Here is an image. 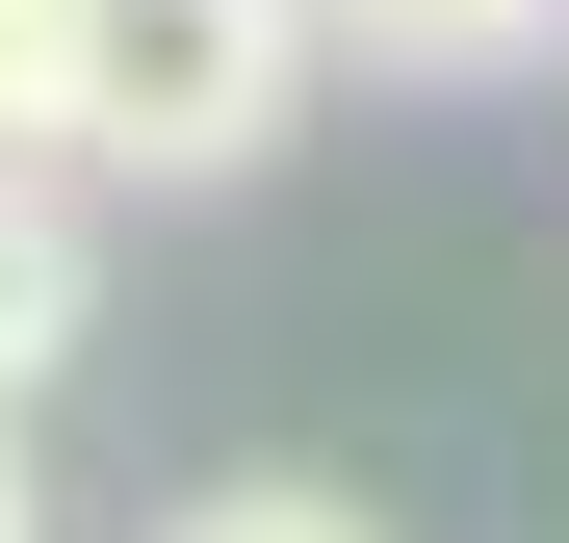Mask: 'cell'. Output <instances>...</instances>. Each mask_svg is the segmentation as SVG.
<instances>
[{"label": "cell", "instance_id": "6da1fadb", "mask_svg": "<svg viewBox=\"0 0 569 543\" xmlns=\"http://www.w3.org/2000/svg\"><path fill=\"white\" fill-rule=\"evenodd\" d=\"M311 0H78L52 27V181H156V208H208V181H259L284 130H311Z\"/></svg>", "mask_w": 569, "mask_h": 543}, {"label": "cell", "instance_id": "7a4b0ae2", "mask_svg": "<svg viewBox=\"0 0 569 543\" xmlns=\"http://www.w3.org/2000/svg\"><path fill=\"white\" fill-rule=\"evenodd\" d=\"M78 311H104V259H78V181H52V155H0V414L78 362Z\"/></svg>", "mask_w": 569, "mask_h": 543}, {"label": "cell", "instance_id": "3957f363", "mask_svg": "<svg viewBox=\"0 0 569 543\" xmlns=\"http://www.w3.org/2000/svg\"><path fill=\"white\" fill-rule=\"evenodd\" d=\"M311 52H362V78H518V52H569V0H311Z\"/></svg>", "mask_w": 569, "mask_h": 543}, {"label": "cell", "instance_id": "277c9868", "mask_svg": "<svg viewBox=\"0 0 569 543\" xmlns=\"http://www.w3.org/2000/svg\"><path fill=\"white\" fill-rule=\"evenodd\" d=\"M156 543H389V517H362L337 466H233V492H181Z\"/></svg>", "mask_w": 569, "mask_h": 543}, {"label": "cell", "instance_id": "5b68a950", "mask_svg": "<svg viewBox=\"0 0 569 543\" xmlns=\"http://www.w3.org/2000/svg\"><path fill=\"white\" fill-rule=\"evenodd\" d=\"M52 27H78V0H0V155L52 130Z\"/></svg>", "mask_w": 569, "mask_h": 543}, {"label": "cell", "instance_id": "8992f818", "mask_svg": "<svg viewBox=\"0 0 569 543\" xmlns=\"http://www.w3.org/2000/svg\"><path fill=\"white\" fill-rule=\"evenodd\" d=\"M0 543H52V492H27V414H0Z\"/></svg>", "mask_w": 569, "mask_h": 543}]
</instances>
